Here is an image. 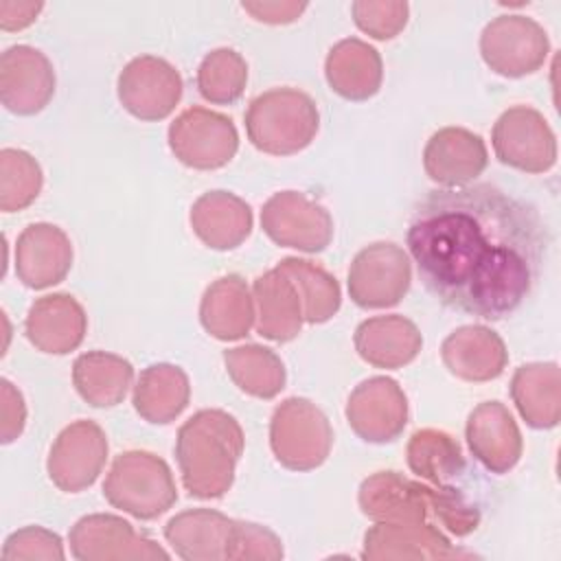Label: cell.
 <instances>
[{
    "mask_svg": "<svg viewBox=\"0 0 561 561\" xmlns=\"http://www.w3.org/2000/svg\"><path fill=\"white\" fill-rule=\"evenodd\" d=\"M405 243L438 302L502 320L530 296L548 232L533 204L482 182L430 191L412 213Z\"/></svg>",
    "mask_w": 561,
    "mask_h": 561,
    "instance_id": "cell-1",
    "label": "cell"
},
{
    "mask_svg": "<svg viewBox=\"0 0 561 561\" xmlns=\"http://www.w3.org/2000/svg\"><path fill=\"white\" fill-rule=\"evenodd\" d=\"M359 508L373 522H427L456 537L473 533L478 508L454 486H427L399 471H377L362 480Z\"/></svg>",
    "mask_w": 561,
    "mask_h": 561,
    "instance_id": "cell-2",
    "label": "cell"
},
{
    "mask_svg": "<svg viewBox=\"0 0 561 561\" xmlns=\"http://www.w3.org/2000/svg\"><path fill=\"white\" fill-rule=\"evenodd\" d=\"M239 421L215 408L195 412L178 430L175 458L184 489L199 500H217L234 482V469L243 454Z\"/></svg>",
    "mask_w": 561,
    "mask_h": 561,
    "instance_id": "cell-3",
    "label": "cell"
},
{
    "mask_svg": "<svg viewBox=\"0 0 561 561\" xmlns=\"http://www.w3.org/2000/svg\"><path fill=\"white\" fill-rule=\"evenodd\" d=\"M320 127L316 101L296 88H272L250 101L245 131L270 156H291L311 145Z\"/></svg>",
    "mask_w": 561,
    "mask_h": 561,
    "instance_id": "cell-4",
    "label": "cell"
},
{
    "mask_svg": "<svg viewBox=\"0 0 561 561\" xmlns=\"http://www.w3.org/2000/svg\"><path fill=\"white\" fill-rule=\"evenodd\" d=\"M103 495L114 508L145 522L160 517L178 502L171 467L145 449H129L114 458Z\"/></svg>",
    "mask_w": 561,
    "mask_h": 561,
    "instance_id": "cell-5",
    "label": "cell"
},
{
    "mask_svg": "<svg viewBox=\"0 0 561 561\" xmlns=\"http://www.w3.org/2000/svg\"><path fill=\"white\" fill-rule=\"evenodd\" d=\"M333 445L327 414L305 397H289L276 405L270 419V447L274 458L291 471L320 467Z\"/></svg>",
    "mask_w": 561,
    "mask_h": 561,
    "instance_id": "cell-6",
    "label": "cell"
},
{
    "mask_svg": "<svg viewBox=\"0 0 561 561\" xmlns=\"http://www.w3.org/2000/svg\"><path fill=\"white\" fill-rule=\"evenodd\" d=\"M169 149L173 156L197 171L226 167L239 149V131L230 116L193 105L169 125Z\"/></svg>",
    "mask_w": 561,
    "mask_h": 561,
    "instance_id": "cell-7",
    "label": "cell"
},
{
    "mask_svg": "<svg viewBox=\"0 0 561 561\" xmlns=\"http://www.w3.org/2000/svg\"><path fill=\"white\" fill-rule=\"evenodd\" d=\"M550 53L548 33L539 22L519 13L493 18L480 35L484 64L502 77H526L537 72Z\"/></svg>",
    "mask_w": 561,
    "mask_h": 561,
    "instance_id": "cell-8",
    "label": "cell"
},
{
    "mask_svg": "<svg viewBox=\"0 0 561 561\" xmlns=\"http://www.w3.org/2000/svg\"><path fill=\"white\" fill-rule=\"evenodd\" d=\"M348 296L362 309H386L401 302L412 283L408 252L392 241L362 248L348 267Z\"/></svg>",
    "mask_w": 561,
    "mask_h": 561,
    "instance_id": "cell-9",
    "label": "cell"
},
{
    "mask_svg": "<svg viewBox=\"0 0 561 561\" xmlns=\"http://www.w3.org/2000/svg\"><path fill=\"white\" fill-rule=\"evenodd\" d=\"M495 158L524 173H546L557 162V138L543 114L528 105H513L493 125Z\"/></svg>",
    "mask_w": 561,
    "mask_h": 561,
    "instance_id": "cell-10",
    "label": "cell"
},
{
    "mask_svg": "<svg viewBox=\"0 0 561 561\" xmlns=\"http://www.w3.org/2000/svg\"><path fill=\"white\" fill-rule=\"evenodd\" d=\"M263 232L280 248L322 252L333 239L329 210L300 191H278L261 208Z\"/></svg>",
    "mask_w": 561,
    "mask_h": 561,
    "instance_id": "cell-11",
    "label": "cell"
},
{
    "mask_svg": "<svg viewBox=\"0 0 561 561\" xmlns=\"http://www.w3.org/2000/svg\"><path fill=\"white\" fill-rule=\"evenodd\" d=\"M68 543L72 557L79 561L169 559V552L162 546L112 513H92L77 519L68 533Z\"/></svg>",
    "mask_w": 561,
    "mask_h": 561,
    "instance_id": "cell-12",
    "label": "cell"
},
{
    "mask_svg": "<svg viewBox=\"0 0 561 561\" xmlns=\"http://www.w3.org/2000/svg\"><path fill=\"white\" fill-rule=\"evenodd\" d=\"M107 436L94 421L79 419L66 425L50 445L46 471L64 493H79L92 486L107 460Z\"/></svg>",
    "mask_w": 561,
    "mask_h": 561,
    "instance_id": "cell-13",
    "label": "cell"
},
{
    "mask_svg": "<svg viewBox=\"0 0 561 561\" xmlns=\"http://www.w3.org/2000/svg\"><path fill=\"white\" fill-rule=\"evenodd\" d=\"M182 77L167 59L156 55L134 57L118 75L121 105L140 121L167 118L182 99Z\"/></svg>",
    "mask_w": 561,
    "mask_h": 561,
    "instance_id": "cell-14",
    "label": "cell"
},
{
    "mask_svg": "<svg viewBox=\"0 0 561 561\" xmlns=\"http://www.w3.org/2000/svg\"><path fill=\"white\" fill-rule=\"evenodd\" d=\"M346 421L366 443H390L408 425V397L392 377H368L348 394Z\"/></svg>",
    "mask_w": 561,
    "mask_h": 561,
    "instance_id": "cell-15",
    "label": "cell"
},
{
    "mask_svg": "<svg viewBox=\"0 0 561 561\" xmlns=\"http://www.w3.org/2000/svg\"><path fill=\"white\" fill-rule=\"evenodd\" d=\"M55 94V70L50 59L28 46H9L0 57V101L18 116L42 112Z\"/></svg>",
    "mask_w": 561,
    "mask_h": 561,
    "instance_id": "cell-16",
    "label": "cell"
},
{
    "mask_svg": "<svg viewBox=\"0 0 561 561\" xmlns=\"http://www.w3.org/2000/svg\"><path fill=\"white\" fill-rule=\"evenodd\" d=\"M469 557L451 546L449 537L427 522H375L364 535L362 559L408 561V559H460Z\"/></svg>",
    "mask_w": 561,
    "mask_h": 561,
    "instance_id": "cell-17",
    "label": "cell"
},
{
    "mask_svg": "<svg viewBox=\"0 0 561 561\" xmlns=\"http://www.w3.org/2000/svg\"><path fill=\"white\" fill-rule=\"evenodd\" d=\"M15 274L31 289L61 283L72 267L70 237L55 224H28L15 241Z\"/></svg>",
    "mask_w": 561,
    "mask_h": 561,
    "instance_id": "cell-18",
    "label": "cell"
},
{
    "mask_svg": "<svg viewBox=\"0 0 561 561\" xmlns=\"http://www.w3.org/2000/svg\"><path fill=\"white\" fill-rule=\"evenodd\" d=\"M465 436L473 458L491 473H508L522 458V432L500 401L478 403L467 419Z\"/></svg>",
    "mask_w": 561,
    "mask_h": 561,
    "instance_id": "cell-19",
    "label": "cell"
},
{
    "mask_svg": "<svg viewBox=\"0 0 561 561\" xmlns=\"http://www.w3.org/2000/svg\"><path fill=\"white\" fill-rule=\"evenodd\" d=\"M489 162L484 140L465 127L434 131L423 149V169L443 188H460L473 182Z\"/></svg>",
    "mask_w": 561,
    "mask_h": 561,
    "instance_id": "cell-20",
    "label": "cell"
},
{
    "mask_svg": "<svg viewBox=\"0 0 561 561\" xmlns=\"http://www.w3.org/2000/svg\"><path fill=\"white\" fill-rule=\"evenodd\" d=\"M24 331L37 351L66 355L81 346L88 331V316L77 298L57 291L37 298L28 307Z\"/></svg>",
    "mask_w": 561,
    "mask_h": 561,
    "instance_id": "cell-21",
    "label": "cell"
},
{
    "mask_svg": "<svg viewBox=\"0 0 561 561\" xmlns=\"http://www.w3.org/2000/svg\"><path fill=\"white\" fill-rule=\"evenodd\" d=\"M445 368L462 381L497 379L508 362L504 340L484 324H465L451 331L440 344Z\"/></svg>",
    "mask_w": 561,
    "mask_h": 561,
    "instance_id": "cell-22",
    "label": "cell"
},
{
    "mask_svg": "<svg viewBox=\"0 0 561 561\" xmlns=\"http://www.w3.org/2000/svg\"><path fill=\"white\" fill-rule=\"evenodd\" d=\"M234 519L215 508H188L164 526V539L184 561H224L230 552Z\"/></svg>",
    "mask_w": 561,
    "mask_h": 561,
    "instance_id": "cell-23",
    "label": "cell"
},
{
    "mask_svg": "<svg viewBox=\"0 0 561 561\" xmlns=\"http://www.w3.org/2000/svg\"><path fill=\"white\" fill-rule=\"evenodd\" d=\"M191 228L210 250H234L252 232V208L230 191H208L191 206Z\"/></svg>",
    "mask_w": 561,
    "mask_h": 561,
    "instance_id": "cell-24",
    "label": "cell"
},
{
    "mask_svg": "<svg viewBox=\"0 0 561 561\" xmlns=\"http://www.w3.org/2000/svg\"><path fill=\"white\" fill-rule=\"evenodd\" d=\"M324 77L337 96L346 101H366L381 88V55L359 37L340 39L331 46L324 59Z\"/></svg>",
    "mask_w": 561,
    "mask_h": 561,
    "instance_id": "cell-25",
    "label": "cell"
},
{
    "mask_svg": "<svg viewBox=\"0 0 561 561\" xmlns=\"http://www.w3.org/2000/svg\"><path fill=\"white\" fill-rule=\"evenodd\" d=\"M357 355L375 368H401L410 364L423 346L419 327L405 316H375L355 329Z\"/></svg>",
    "mask_w": 561,
    "mask_h": 561,
    "instance_id": "cell-26",
    "label": "cell"
},
{
    "mask_svg": "<svg viewBox=\"0 0 561 561\" xmlns=\"http://www.w3.org/2000/svg\"><path fill=\"white\" fill-rule=\"evenodd\" d=\"M256 318L254 296L239 274L213 280L199 302V322L221 342L241 340L250 333Z\"/></svg>",
    "mask_w": 561,
    "mask_h": 561,
    "instance_id": "cell-27",
    "label": "cell"
},
{
    "mask_svg": "<svg viewBox=\"0 0 561 561\" xmlns=\"http://www.w3.org/2000/svg\"><path fill=\"white\" fill-rule=\"evenodd\" d=\"M252 296L259 335L272 342H289L300 333L305 322L302 300L296 285L278 267L254 278Z\"/></svg>",
    "mask_w": 561,
    "mask_h": 561,
    "instance_id": "cell-28",
    "label": "cell"
},
{
    "mask_svg": "<svg viewBox=\"0 0 561 561\" xmlns=\"http://www.w3.org/2000/svg\"><path fill=\"white\" fill-rule=\"evenodd\" d=\"M511 399L535 430H550L561 419V370L554 362L524 364L513 373Z\"/></svg>",
    "mask_w": 561,
    "mask_h": 561,
    "instance_id": "cell-29",
    "label": "cell"
},
{
    "mask_svg": "<svg viewBox=\"0 0 561 561\" xmlns=\"http://www.w3.org/2000/svg\"><path fill=\"white\" fill-rule=\"evenodd\" d=\"M191 399L188 375L175 364L147 366L131 394L134 410L153 425H167L175 421Z\"/></svg>",
    "mask_w": 561,
    "mask_h": 561,
    "instance_id": "cell-30",
    "label": "cell"
},
{
    "mask_svg": "<svg viewBox=\"0 0 561 561\" xmlns=\"http://www.w3.org/2000/svg\"><path fill=\"white\" fill-rule=\"evenodd\" d=\"M131 381V362L116 353L88 351L72 364L75 390L92 408H114L123 403Z\"/></svg>",
    "mask_w": 561,
    "mask_h": 561,
    "instance_id": "cell-31",
    "label": "cell"
},
{
    "mask_svg": "<svg viewBox=\"0 0 561 561\" xmlns=\"http://www.w3.org/2000/svg\"><path fill=\"white\" fill-rule=\"evenodd\" d=\"M405 460L414 476L434 486H449L451 480L465 473V456L460 443L434 427L416 430L405 447Z\"/></svg>",
    "mask_w": 561,
    "mask_h": 561,
    "instance_id": "cell-32",
    "label": "cell"
},
{
    "mask_svg": "<svg viewBox=\"0 0 561 561\" xmlns=\"http://www.w3.org/2000/svg\"><path fill=\"white\" fill-rule=\"evenodd\" d=\"M224 364L234 386L256 399H274L287 381L280 357L261 344H243L224 351Z\"/></svg>",
    "mask_w": 561,
    "mask_h": 561,
    "instance_id": "cell-33",
    "label": "cell"
},
{
    "mask_svg": "<svg viewBox=\"0 0 561 561\" xmlns=\"http://www.w3.org/2000/svg\"><path fill=\"white\" fill-rule=\"evenodd\" d=\"M276 267L296 285L302 300L305 322L322 324L337 313L342 305V291L333 274L298 256H287Z\"/></svg>",
    "mask_w": 561,
    "mask_h": 561,
    "instance_id": "cell-34",
    "label": "cell"
},
{
    "mask_svg": "<svg viewBox=\"0 0 561 561\" xmlns=\"http://www.w3.org/2000/svg\"><path fill=\"white\" fill-rule=\"evenodd\" d=\"M199 94L215 105H230L241 99L248 83V64L232 48L210 50L195 77Z\"/></svg>",
    "mask_w": 561,
    "mask_h": 561,
    "instance_id": "cell-35",
    "label": "cell"
},
{
    "mask_svg": "<svg viewBox=\"0 0 561 561\" xmlns=\"http://www.w3.org/2000/svg\"><path fill=\"white\" fill-rule=\"evenodd\" d=\"M44 184L39 162L24 149L0 151V210L15 213L31 206Z\"/></svg>",
    "mask_w": 561,
    "mask_h": 561,
    "instance_id": "cell-36",
    "label": "cell"
},
{
    "mask_svg": "<svg viewBox=\"0 0 561 561\" xmlns=\"http://www.w3.org/2000/svg\"><path fill=\"white\" fill-rule=\"evenodd\" d=\"M351 13L362 33L375 39H392L405 28L410 7L403 0H355Z\"/></svg>",
    "mask_w": 561,
    "mask_h": 561,
    "instance_id": "cell-37",
    "label": "cell"
},
{
    "mask_svg": "<svg viewBox=\"0 0 561 561\" xmlns=\"http://www.w3.org/2000/svg\"><path fill=\"white\" fill-rule=\"evenodd\" d=\"M0 557L2 561H61L66 552L57 533L42 526H24L7 537Z\"/></svg>",
    "mask_w": 561,
    "mask_h": 561,
    "instance_id": "cell-38",
    "label": "cell"
},
{
    "mask_svg": "<svg viewBox=\"0 0 561 561\" xmlns=\"http://www.w3.org/2000/svg\"><path fill=\"white\" fill-rule=\"evenodd\" d=\"M228 559L278 561V559H283V543L270 528L254 524V522L234 519Z\"/></svg>",
    "mask_w": 561,
    "mask_h": 561,
    "instance_id": "cell-39",
    "label": "cell"
},
{
    "mask_svg": "<svg viewBox=\"0 0 561 561\" xmlns=\"http://www.w3.org/2000/svg\"><path fill=\"white\" fill-rule=\"evenodd\" d=\"M0 440L13 443L26 423V405L22 392L9 381L0 379Z\"/></svg>",
    "mask_w": 561,
    "mask_h": 561,
    "instance_id": "cell-40",
    "label": "cell"
},
{
    "mask_svg": "<svg viewBox=\"0 0 561 561\" xmlns=\"http://www.w3.org/2000/svg\"><path fill=\"white\" fill-rule=\"evenodd\" d=\"M243 11H248L254 20L265 24H289L300 18V13L307 9V2H294V0H274V2H243Z\"/></svg>",
    "mask_w": 561,
    "mask_h": 561,
    "instance_id": "cell-41",
    "label": "cell"
},
{
    "mask_svg": "<svg viewBox=\"0 0 561 561\" xmlns=\"http://www.w3.org/2000/svg\"><path fill=\"white\" fill-rule=\"evenodd\" d=\"M42 9H44L42 2L2 0L0 2V28L2 31H22L37 20Z\"/></svg>",
    "mask_w": 561,
    "mask_h": 561,
    "instance_id": "cell-42",
    "label": "cell"
}]
</instances>
